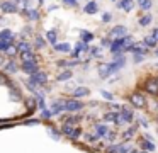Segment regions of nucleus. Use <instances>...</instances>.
<instances>
[{
  "instance_id": "39",
  "label": "nucleus",
  "mask_w": 158,
  "mask_h": 153,
  "mask_svg": "<svg viewBox=\"0 0 158 153\" xmlns=\"http://www.w3.org/2000/svg\"><path fill=\"white\" fill-rule=\"evenodd\" d=\"M141 153H146V151H141Z\"/></svg>"
},
{
  "instance_id": "7",
  "label": "nucleus",
  "mask_w": 158,
  "mask_h": 153,
  "mask_svg": "<svg viewBox=\"0 0 158 153\" xmlns=\"http://www.w3.org/2000/svg\"><path fill=\"white\" fill-rule=\"evenodd\" d=\"M83 107V104L80 100H66V111L68 112H73V111H80V109Z\"/></svg>"
},
{
  "instance_id": "42",
  "label": "nucleus",
  "mask_w": 158,
  "mask_h": 153,
  "mask_svg": "<svg viewBox=\"0 0 158 153\" xmlns=\"http://www.w3.org/2000/svg\"><path fill=\"white\" fill-rule=\"evenodd\" d=\"M156 82H158V78H156Z\"/></svg>"
},
{
  "instance_id": "26",
  "label": "nucleus",
  "mask_w": 158,
  "mask_h": 153,
  "mask_svg": "<svg viewBox=\"0 0 158 153\" xmlns=\"http://www.w3.org/2000/svg\"><path fill=\"white\" fill-rule=\"evenodd\" d=\"M70 77H72V71H70V70H65V71H61V73L58 75V80H68Z\"/></svg>"
},
{
  "instance_id": "4",
  "label": "nucleus",
  "mask_w": 158,
  "mask_h": 153,
  "mask_svg": "<svg viewBox=\"0 0 158 153\" xmlns=\"http://www.w3.org/2000/svg\"><path fill=\"white\" fill-rule=\"evenodd\" d=\"M144 90H146L148 94H151V95H158V82L155 80V78L148 80L146 83H144Z\"/></svg>"
},
{
  "instance_id": "12",
  "label": "nucleus",
  "mask_w": 158,
  "mask_h": 153,
  "mask_svg": "<svg viewBox=\"0 0 158 153\" xmlns=\"http://www.w3.org/2000/svg\"><path fill=\"white\" fill-rule=\"evenodd\" d=\"M117 7L123 9V10H126V12H129V10L134 7V3H133V0H123V2L117 3Z\"/></svg>"
},
{
  "instance_id": "10",
  "label": "nucleus",
  "mask_w": 158,
  "mask_h": 153,
  "mask_svg": "<svg viewBox=\"0 0 158 153\" xmlns=\"http://www.w3.org/2000/svg\"><path fill=\"white\" fill-rule=\"evenodd\" d=\"M95 134L99 136V138H106V136L109 134V128H107L106 124H97L95 126Z\"/></svg>"
},
{
  "instance_id": "18",
  "label": "nucleus",
  "mask_w": 158,
  "mask_h": 153,
  "mask_svg": "<svg viewBox=\"0 0 158 153\" xmlns=\"http://www.w3.org/2000/svg\"><path fill=\"white\" fill-rule=\"evenodd\" d=\"M21 58H22V63H24V61H36V58L32 56L31 51H24V53H21Z\"/></svg>"
},
{
  "instance_id": "16",
  "label": "nucleus",
  "mask_w": 158,
  "mask_h": 153,
  "mask_svg": "<svg viewBox=\"0 0 158 153\" xmlns=\"http://www.w3.org/2000/svg\"><path fill=\"white\" fill-rule=\"evenodd\" d=\"M99 73H100V77H107L109 73H112V71H110V65H100Z\"/></svg>"
},
{
  "instance_id": "22",
  "label": "nucleus",
  "mask_w": 158,
  "mask_h": 153,
  "mask_svg": "<svg viewBox=\"0 0 158 153\" xmlns=\"http://www.w3.org/2000/svg\"><path fill=\"white\" fill-rule=\"evenodd\" d=\"M143 43H144V46H148V48H155V46H156V41H155L151 36L144 37V41H143Z\"/></svg>"
},
{
  "instance_id": "3",
  "label": "nucleus",
  "mask_w": 158,
  "mask_h": 153,
  "mask_svg": "<svg viewBox=\"0 0 158 153\" xmlns=\"http://www.w3.org/2000/svg\"><path fill=\"white\" fill-rule=\"evenodd\" d=\"M129 100H131V104H133L134 107H138V109H143L144 105H146V97H144L143 94H139V92H134V94H131Z\"/></svg>"
},
{
  "instance_id": "34",
  "label": "nucleus",
  "mask_w": 158,
  "mask_h": 153,
  "mask_svg": "<svg viewBox=\"0 0 158 153\" xmlns=\"http://www.w3.org/2000/svg\"><path fill=\"white\" fill-rule=\"evenodd\" d=\"M63 3H66L68 7H73L75 5V0H63Z\"/></svg>"
},
{
  "instance_id": "2",
  "label": "nucleus",
  "mask_w": 158,
  "mask_h": 153,
  "mask_svg": "<svg viewBox=\"0 0 158 153\" xmlns=\"http://www.w3.org/2000/svg\"><path fill=\"white\" fill-rule=\"evenodd\" d=\"M61 133H63V134H66L68 138H72V139H77L80 136V128L72 126V124H63L61 126Z\"/></svg>"
},
{
  "instance_id": "40",
  "label": "nucleus",
  "mask_w": 158,
  "mask_h": 153,
  "mask_svg": "<svg viewBox=\"0 0 158 153\" xmlns=\"http://www.w3.org/2000/svg\"><path fill=\"white\" fill-rule=\"evenodd\" d=\"M156 56H158V51H156Z\"/></svg>"
},
{
  "instance_id": "25",
  "label": "nucleus",
  "mask_w": 158,
  "mask_h": 153,
  "mask_svg": "<svg viewBox=\"0 0 158 153\" xmlns=\"http://www.w3.org/2000/svg\"><path fill=\"white\" fill-rule=\"evenodd\" d=\"M46 39H48L51 44H56V34H55V31H49V32H46Z\"/></svg>"
},
{
  "instance_id": "41",
  "label": "nucleus",
  "mask_w": 158,
  "mask_h": 153,
  "mask_svg": "<svg viewBox=\"0 0 158 153\" xmlns=\"http://www.w3.org/2000/svg\"><path fill=\"white\" fill-rule=\"evenodd\" d=\"M156 133H158V128H156Z\"/></svg>"
},
{
  "instance_id": "27",
  "label": "nucleus",
  "mask_w": 158,
  "mask_h": 153,
  "mask_svg": "<svg viewBox=\"0 0 158 153\" xmlns=\"http://www.w3.org/2000/svg\"><path fill=\"white\" fill-rule=\"evenodd\" d=\"M15 70H17V66H15L14 61H9V63L5 65V71H10V73H14Z\"/></svg>"
},
{
  "instance_id": "32",
  "label": "nucleus",
  "mask_w": 158,
  "mask_h": 153,
  "mask_svg": "<svg viewBox=\"0 0 158 153\" xmlns=\"http://www.w3.org/2000/svg\"><path fill=\"white\" fill-rule=\"evenodd\" d=\"M110 17H112V15H110L109 12H106V14L102 15V20H104V22H109V20H110Z\"/></svg>"
},
{
  "instance_id": "23",
  "label": "nucleus",
  "mask_w": 158,
  "mask_h": 153,
  "mask_svg": "<svg viewBox=\"0 0 158 153\" xmlns=\"http://www.w3.org/2000/svg\"><path fill=\"white\" fill-rule=\"evenodd\" d=\"M138 5H139L143 10H148L151 7V0H138Z\"/></svg>"
},
{
  "instance_id": "17",
  "label": "nucleus",
  "mask_w": 158,
  "mask_h": 153,
  "mask_svg": "<svg viewBox=\"0 0 158 153\" xmlns=\"http://www.w3.org/2000/svg\"><path fill=\"white\" fill-rule=\"evenodd\" d=\"M73 95H75V97H83V95H89V88L78 87V88H75V90H73Z\"/></svg>"
},
{
  "instance_id": "6",
  "label": "nucleus",
  "mask_w": 158,
  "mask_h": 153,
  "mask_svg": "<svg viewBox=\"0 0 158 153\" xmlns=\"http://www.w3.org/2000/svg\"><path fill=\"white\" fill-rule=\"evenodd\" d=\"M22 70L29 75H34L36 71H38V63H36V61H24V63H22Z\"/></svg>"
},
{
  "instance_id": "1",
  "label": "nucleus",
  "mask_w": 158,
  "mask_h": 153,
  "mask_svg": "<svg viewBox=\"0 0 158 153\" xmlns=\"http://www.w3.org/2000/svg\"><path fill=\"white\" fill-rule=\"evenodd\" d=\"M48 82V77H46L44 71H36L34 75H31V80H29V85L32 87H39V85H44Z\"/></svg>"
},
{
  "instance_id": "38",
  "label": "nucleus",
  "mask_w": 158,
  "mask_h": 153,
  "mask_svg": "<svg viewBox=\"0 0 158 153\" xmlns=\"http://www.w3.org/2000/svg\"><path fill=\"white\" fill-rule=\"evenodd\" d=\"M102 95H104V97H106V99H112V95H110L109 92H102Z\"/></svg>"
},
{
  "instance_id": "13",
  "label": "nucleus",
  "mask_w": 158,
  "mask_h": 153,
  "mask_svg": "<svg viewBox=\"0 0 158 153\" xmlns=\"http://www.w3.org/2000/svg\"><path fill=\"white\" fill-rule=\"evenodd\" d=\"M139 143H141V148H143L144 151H146V150H148V151H153V150H155L153 143H151V141H144V138H141Z\"/></svg>"
},
{
  "instance_id": "21",
  "label": "nucleus",
  "mask_w": 158,
  "mask_h": 153,
  "mask_svg": "<svg viewBox=\"0 0 158 153\" xmlns=\"http://www.w3.org/2000/svg\"><path fill=\"white\" fill-rule=\"evenodd\" d=\"M136 131H138V128H136V126H131L129 129H126V133H124V134H123V138H124V139L131 138V136H133V134H134V133H136Z\"/></svg>"
},
{
  "instance_id": "36",
  "label": "nucleus",
  "mask_w": 158,
  "mask_h": 153,
  "mask_svg": "<svg viewBox=\"0 0 158 153\" xmlns=\"http://www.w3.org/2000/svg\"><path fill=\"white\" fill-rule=\"evenodd\" d=\"M7 54H15V48H14V46H10V48L7 49Z\"/></svg>"
},
{
  "instance_id": "8",
  "label": "nucleus",
  "mask_w": 158,
  "mask_h": 153,
  "mask_svg": "<svg viewBox=\"0 0 158 153\" xmlns=\"http://www.w3.org/2000/svg\"><path fill=\"white\" fill-rule=\"evenodd\" d=\"M126 32H127V27H126V26H116V27L112 29V36L119 37V39L126 37Z\"/></svg>"
},
{
  "instance_id": "31",
  "label": "nucleus",
  "mask_w": 158,
  "mask_h": 153,
  "mask_svg": "<svg viewBox=\"0 0 158 153\" xmlns=\"http://www.w3.org/2000/svg\"><path fill=\"white\" fill-rule=\"evenodd\" d=\"M82 37H83V41H92V39H94V34H89V32H87V34H82Z\"/></svg>"
},
{
  "instance_id": "5",
  "label": "nucleus",
  "mask_w": 158,
  "mask_h": 153,
  "mask_svg": "<svg viewBox=\"0 0 158 153\" xmlns=\"http://www.w3.org/2000/svg\"><path fill=\"white\" fill-rule=\"evenodd\" d=\"M121 119H123V122H126V124H131L134 119V112L131 111L127 105H124L123 107V114H121Z\"/></svg>"
},
{
  "instance_id": "20",
  "label": "nucleus",
  "mask_w": 158,
  "mask_h": 153,
  "mask_svg": "<svg viewBox=\"0 0 158 153\" xmlns=\"http://www.w3.org/2000/svg\"><path fill=\"white\" fill-rule=\"evenodd\" d=\"M139 24H141V26H150V24H151V15H150V14H144V15L139 19Z\"/></svg>"
},
{
  "instance_id": "37",
  "label": "nucleus",
  "mask_w": 158,
  "mask_h": 153,
  "mask_svg": "<svg viewBox=\"0 0 158 153\" xmlns=\"http://www.w3.org/2000/svg\"><path fill=\"white\" fill-rule=\"evenodd\" d=\"M109 44H112L109 39H102V46H109Z\"/></svg>"
},
{
  "instance_id": "28",
  "label": "nucleus",
  "mask_w": 158,
  "mask_h": 153,
  "mask_svg": "<svg viewBox=\"0 0 158 153\" xmlns=\"http://www.w3.org/2000/svg\"><path fill=\"white\" fill-rule=\"evenodd\" d=\"M19 49H21V53H24V51L31 49V46H29V43H26V41H21V43H19Z\"/></svg>"
},
{
  "instance_id": "29",
  "label": "nucleus",
  "mask_w": 158,
  "mask_h": 153,
  "mask_svg": "<svg viewBox=\"0 0 158 153\" xmlns=\"http://www.w3.org/2000/svg\"><path fill=\"white\" fill-rule=\"evenodd\" d=\"M97 138H99V136H97L95 133H94V134H90V133H89V134H85V139H87V141H89V143H94V141H95Z\"/></svg>"
},
{
  "instance_id": "24",
  "label": "nucleus",
  "mask_w": 158,
  "mask_h": 153,
  "mask_svg": "<svg viewBox=\"0 0 158 153\" xmlns=\"http://www.w3.org/2000/svg\"><path fill=\"white\" fill-rule=\"evenodd\" d=\"M55 49L66 53V51H70V44H66V43H63V44H55Z\"/></svg>"
},
{
  "instance_id": "15",
  "label": "nucleus",
  "mask_w": 158,
  "mask_h": 153,
  "mask_svg": "<svg viewBox=\"0 0 158 153\" xmlns=\"http://www.w3.org/2000/svg\"><path fill=\"white\" fill-rule=\"evenodd\" d=\"M83 10H85L87 14H95L97 10H99V7H97L95 2H89V3L85 5V9H83Z\"/></svg>"
},
{
  "instance_id": "35",
  "label": "nucleus",
  "mask_w": 158,
  "mask_h": 153,
  "mask_svg": "<svg viewBox=\"0 0 158 153\" xmlns=\"http://www.w3.org/2000/svg\"><path fill=\"white\" fill-rule=\"evenodd\" d=\"M143 60V54H139V53H136V56H134V61L136 63H139V61Z\"/></svg>"
},
{
  "instance_id": "30",
  "label": "nucleus",
  "mask_w": 158,
  "mask_h": 153,
  "mask_svg": "<svg viewBox=\"0 0 158 153\" xmlns=\"http://www.w3.org/2000/svg\"><path fill=\"white\" fill-rule=\"evenodd\" d=\"M36 48H44V39L36 36Z\"/></svg>"
},
{
  "instance_id": "33",
  "label": "nucleus",
  "mask_w": 158,
  "mask_h": 153,
  "mask_svg": "<svg viewBox=\"0 0 158 153\" xmlns=\"http://www.w3.org/2000/svg\"><path fill=\"white\" fill-rule=\"evenodd\" d=\"M151 37H153V39H155V41H156V43H158V27H156V29L153 31V34H151Z\"/></svg>"
},
{
  "instance_id": "11",
  "label": "nucleus",
  "mask_w": 158,
  "mask_h": 153,
  "mask_svg": "<svg viewBox=\"0 0 158 153\" xmlns=\"http://www.w3.org/2000/svg\"><path fill=\"white\" fill-rule=\"evenodd\" d=\"M121 49H124V43H123V39H116V41H112V44H110V51H112V53H119Z\"/></svg>"
},
{
  "instance_id": "14",
  "label": "nucleus",
  "mask_w": 158,
  "mask_h": 153,
  "mask_svg": "<svg viewBox=\"0 0 158 153\" xmlns=\"http://www.w3.org/2000/svg\"><path fill=\"white\" fill-rule=\"evenodd\" d=\"M24 14L29 17V20H38L39 19V12H38V10H34V9H27Z\"/></svg>"
},
{
  "instance_id": "9",
  "label": "nucleus",
  "mask_w": 158,
  "mask_h": 153,
  "mask_svg": "<svg viewBox=\"0 0 158 153\" xmlns=\"http://www.w3.org/2000/svg\"><path fill=\"white\" fill-rule=\"evenodd\" d=\"M0 9L4 10V12H17V7H15V3L9 2V0H5V2H0Z\"/></svg>"
},
{
  "instance_id": "19",
  "label": "nucleus",
  "mask_w": 158,
  "mask_h": 153,
  "mask_svg": "<svg viewBox=\"0 0 158 153\" xmlns=\"http://www.w3.org/2000/svg\"><path fill=\"white\" fill-rule=\"evenodd\" d=\"M0 41H9V43H12V32L10 31H2V34H0Z\"/></svg>"
}]
</instances>
